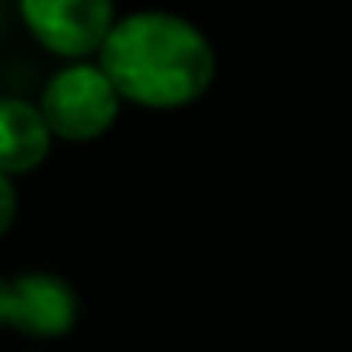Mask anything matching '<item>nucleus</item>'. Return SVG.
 Wrapping results in <instances>:
<instances>
[{"label": "nucleus", "mask_w": 352, "mask_h": 352, "mask_svg": "<svg viewBox=\"0 0 352 352\" xmlns=\"http://www.w3.org/2000/svg\"><path fill=\"white\" fill-rule=\"evenodd\" d=\"M102 72L118 95L152 110L201 99L212 84L216 57L193 23L167 12H137L114 23L102 42Z\"/></svg>", "instance_id": "obj_1"}, {"label": "nucleus", "mask_w": 352, "mask_h": 352, "mask_svg": "<svg viewBox=\"0 0 352 352\" xmlns=\"http://www.w3.org/2000/svg\"><path fill=\"white\" fill-rule=\"evenodd\" d=\"M118 87L110 76L91 65H72L57 72L42 91V118L50 133L61 140H95L118 118Z\"/></svg>", "instance_id": "obj_2"}, {"label": "nucleus", "mask_w": 352, "mask_h": 352, "mask_svg": "<svg viewBox=\"0 0 352 352\" xmlns=\"http://www.w3.org/2000/svg\"><path fill=\"white\" fill-rule=\"evenodd\" d=\"M31 34L61 57H87L114 31L110 0H19Z\"/></svg>", "instance_id": "obj_3"}, {"label": "nucleus", "mask_w": 352, "mask_h": 352, "mask_svg": "<svg viewBox=\"0 0 352 352\" xmlns=\"http://www.w3.org/2000/svg\"><path fill=\"white\" fill-rule=\"evenodd\" d=\"M12 296H16L12 326L23 329V333L57 337V333H69L72 322H76V296L57 276H42V273L19 276L12 284Z\"/></svg>", "instance_id": "obj_4"}, {"label": "nucleus", "mask_w": 352, "mask_h": 352, "mask_svg": "<svg viewBox=\"0 0 352 352\" xmlns=\"http://www.w3.org/2000/svg\"><path fill=\"white\" fill-rule=\"evenodd\" d=\"M50 125L42 110L23 99H0V175L34 170L50 152Z\"/></svg>", "instance_id": "obj_5"}, {"label": "nucleus", "mask_w": 352, "mask_h": 352, "mask_svg": "<svg viewBox=\"0 0 352 352\" xmlns=\"http://www.w3.org/2000/svg\"><path fill=\"white\" fill-rule=\"evenodd\" d=\"M12 216H16V190H12V182L4 175H0V235L8 231Z\"/></svg>", "instance_id": "obj_6"}, {"label": "nucleus", "mask_w": 352, "mask_h": 352, "mask_svg": "<svg viewBox=\"0 0 352 352\" xmlns=\"http://www.w3.org/2000/svg\"><path fill=\"white\" fill-rule=\"evenodd\" d=\"M12 311H16L12 284H8V280H0V326H12Z\"/></svg>", "instance_id": "obj_7"}]
</instances>
